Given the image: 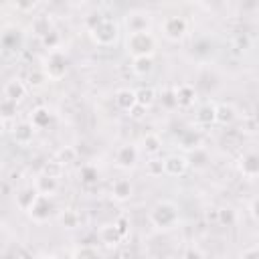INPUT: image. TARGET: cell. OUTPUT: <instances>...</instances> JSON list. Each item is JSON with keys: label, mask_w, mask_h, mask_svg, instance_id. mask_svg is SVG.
I'll use <instances>...</instances> for the list:
<instances>
[{"label": "cell", "mask_w": 259, "mask_h": 259, "mask_svg": "<svg viewBox=\"0 0 259 259\" xmlns=\"http://www.w3.org/2000/svg\"><path fill=\"white\" fill-rule=\"evenodd\" d=\"M30 28H32L40 38H42L45 34H49V32H51V22H49V18H47V16H34V18H32Z\"/></svg>", "instance_id": "27"}, {"label": "cell", "mask_w": 259, "mask_h": 259, "mask_svg": "<svg viewBox=\"0 0 259 259\" xmlns=\"http://www.w3.org/2000/svg\"><path fill=\"white\" fill-rule=\"evenodd\" d=\"M38 196H40V194L36 192V188H34L32 184H26V186H22V188H18V190H16L14 200H16V206H18L20 210L28 212V210L32 208V204L36 202V198H38Z\"/></svg>", "instance_id": "8"}, {"label": "cell", "mask_w": 259, "mask_h": 259, "mask_svg": "<svg viewBox=\"0 0 259 259\" xmlns=\"http://www.w3.org/2000/svg\"><path fill=\"white\" fill-rule=\"evenodd\" d=\"M59 221H61V225H63L65 229H77V227H79L81 217H79V212H77V210L67 208V210H63V212L59 214Z\"/></svg>", "instance_id": "23"}, {"label": "cell", "mask_w": 259, "mask_h": 259, "mask_svg": "<svg viewBox=\"0 0 259 259\" xmlns=\"http://www.w3.org/2000/svg\"><path fill=\"white\" fill-rule=\"evenodd\" d=\"M235 117H237V111H235V107H233V105L221 103L219 107H214V119H217L219 123H223V125L233 123V121H235Z\"/></svg>", "instance_id": "20"}, {"label": "cell", "mask_w": 259, "mask_h": 259, "mask_svg": "<svg viewBox=\"0 0 259 259\" xmlns=\"http://www.w3.org/2000/svg\"><path fill=\"white\" fill-rule=\"evenodd\" d=\"M14 111H16V103H12V101H8V99H2V101H0V117H2V119L14 115Z\"/></svg>", "instance_id": "33"}, {"label": "cell", "mask_w": 259, "mask_h": 259, "mask_svg": "<svg viewBox=\"0 0 259 259\" xmlns=\"http://www.w3.org/2000/svg\"><path fill=\"white\" fill-rule=\"evenodd\" d=\"M150 24H152V16L144 10H132L127 16H125V26L130 32H144V30H150Z\"/></svg>", "instance_id": "7"}, {"label": "cell", "mask_w": 259, "mask_h": 259, "mask_svg": "<svg viewBox=\"0 0 259 259\" xmlns=\"http://www.w3.org/2000/svg\"><path fill=\"white\" fill-rule=\"evenodd\" d=\"M113 103H115L117 109H121V111H132V109L138 105L136 91L130 89V87H121V89H117L115 95H113Z\"/></svg>", "instance_id": "13"}, {"label": "cell", "mask_w": 259, "mask_h": 259, "mask_svg": "<svg viewBox=\"0 0 259 259\" xmlns=\"http://www.w3.org/2000/svg\"><path fill=\"white\" fill-rule=\"evenodd\" d=\"M32 186L36 188V192H38L40 196L51 198V196L59 190V180H57V178H51V176H45V174H38Z\"/></svg>", "instance_id": "16"}, {"label": "cell", "mask_w": 259, "mask_h": 259, "mask_svg": "<svg viewBox=\"0 0 259 259\" xmlns=\"http://www.w3.org/2000/svg\"><path fill=\"white\" fill-rule=\"evenodd\" d=\"M51 121H53V113L49 111V107H36L32 111V115H30V123H32L34 130H42Z\"/></svg>", "instance_id": "19"}, {"label": "cell", "mask_w": 259, "mask_h": 259, "mask_svg": "<svg viewBox=\"0 0 259 259\" xmlns=\"http://www.w3.org/2000/svg\"><path fill=\"white\" fill-rule=\"evenodd\" d=\"M162 172H164V164H162V160L160 158H152V160H148L146 162V174L148 176H162Z\"/></svg>", "instance_id": "30"}, {"label": "cell", "mask_w": 259, "mask_h": 259, "mask_svg": "<svg viewBox=\"0 0 259 259\" xmlns=\"http://www.w3.org/2000/svg\"><path fill=\"white\" fill-rule=\"evenodd\" d=\"M45 81H49V79H47V75L42 73V69L30 71V75H28V85H30V87H40V85H45Z\"/></svg>", "instance_id": "31"}, {"label": "cell", "mask_w": 259, "mask_h": 259, "mask_svg": "<svg viewBox=\"0 0 259 259\" xmlns=\"http://www.w3.org/2000/svg\"><path fill=\"white\" fill-rule=\"evenodd\" d=\"M162 103H164L168 109L178 107V105H176V97H174V89H166V91L162 93Z\"/></svg>", "instance_id": "36"}, {"label": "cell", "mask_w": 259, "mask_h": 259, "mask_svg": "<svg viewBox=\"0 0 259 259\" xmlns=\"http://www.w3.org/2000/svg\"><path fill=\"white\" fill-rule=\"evenodd\" d=\"M51 212H53V202L47 196H38L36 202L32 204V208L28 210V217L34 223H47L49 217H51Z\"/></svg>", "instance_id": "11"}, {"label": "cell", "mask_w": 259, "mask_h": 259, "mask_svg": "<svg viewBox=\"0 0 259 259\" xmlns=\"http://www.w3.org/2000/svg\"><path fill=\"white\" fill-rule=\"evenodd\" d=\"M113 227H115V231L121 235V239L127 237V233H130V221H127V217H117V219L113 221Z\"/></svg>", "instance_id": "32"}, {"label": "cell", "mask_w": 259, "mask_h": 259, "mask_svg": "<svg viewBox=\"0 0 259 259\" xmlns=\"http://www.w3.org/2000/svg\"><path fill=\"white\" fill-rule=\"evenodd\" d=\"M12 136H14V142H16V144L26 146V144H30V142H32L34 127H32V123H30V121H22V123H18V125L14 127Z\"/></svg>", "instance_id": "18"}, {"label": "cell", "mask_w": 259, "mask_h": 259, "mask_svg": "<svg viewBox=\"0 0 259 259\" xmlns=\"http://www.w3.org/2000/svg\"><path fill=\"white\" fill-rule=\"evenodd\" d=\"M73 259H101V255H99L97 247H93V245H81V247L75 249Z\"/></svg>", "instance_id": "26"}, {"label": "cell", "mask_w": 259, "mask_h": 259, "mask_svg": "<svg viewBox=\"0 0 259 259\" xmlns=\"http://www.w3.org/2000/svg\"><path fill=\"white\" fill-rule=\"evenodd\" d=\"M239 170L247 180H255L259 174V158L255 152H245L239 160Z\"/></svg>", "instance_id": "10"}, {"label": "cell", "mask_w": 259, "mask_h": 259, "mask_svg": "<svg viewBox=\"0 0 259 259\" xmlns=\"http://www.w3.org/2000/svg\"><path fill=\"white\" fill-rule=\"evenodd\" d=\"M132 194H134V184H132L130 178H117L111 184V196H113V200L125 202V200L132 198Z\"/></svg>", "instance_id": "14"}, {"label": "cell", "mask_w": 259, "mask_h": 259, "mask_svg": "<svg viewBox=\"0 0 259 259\" xmlns=\"http://www.w3.org/2000/svg\"><path fill=\"white\" fill-rule=\"evenodd\" d=\"M42 42H45V47H49L51 51H55V49H57V45H59V34H57L55 30H51L49 34H45V36H42Z\"/></svg>", "instance_id": "35"}, {"label": "cell", "mask_w": 259, "mask_h": 259, "mask_svg": "<svg viewBox=\"0 0 259 259\" xmlns=\"http://www.w3.org/2000/svg\"><path fill=\"white\" fill-rule=\"evenodd\" d=\"M55 160H57L61 166H67V164H71V162L77 160V150H75L73 146H65V148H61V150L57 152Z\"/></svg>", "instance_id": "25"}, {"label": "cell", "mask_w": 259, "mask_h": 259, "mask_svg": "<svg viewBox=\"0 0 259 259\" xmlns=\"http://www.w3.org/2000/svg\"><path fill=\"white\" fill-rule=\"evenodd\" d=\"M125 49H127V53L134 59H138V57H152L154 51H156V36L150 30H144V32H127Z\"/></svg>", "instance_id": "2"}, {"label": "cell", "mask_w": 259, "mask_h": 259, "mask_svg": "<svg viewBox=\"0 0 259 259\" xmlns=\"http://www.w3.org/2000/svg\"><path fill=\"white\" fill-rule=\"evenodd\" d=\"M97 237H99V243H103L105 247H115V245H119V243L123 241L121 235L115 231L113 223H111V225H103V227L97 231Z\"/></svg>", "instance_id": "17"}, {"label": "cell", "mask_w": 259, "mask_h": 259, "mask_svg": "<svg viewBox=\"0 0 259 259\" xmlns=\"http://www.w3.org/2000/svg\"><path fill=\"white\" fill-rule=\"evenodd\" d=\"M217 217H219V221H221V223H229V225H231L235 214H233V210H231V208H221Z\"/></svg>", "instance_id": "38"}, {"label": "cell", "mask_w": 259, "mask_h": 259, "mask_svg": "<svg viewBox=\"0 0 259 259\" xmlns=\"http://www.w3.org/2000/svg\"><path fill=\"white\" fill-rule=\"evenodd\" d=\"M150 223L160 229V231H166V229H172L176 223H178V206L172 202V200H160L152 206L150 210Z\"/></svg>", "instance_id": "1"}, {"label": "cell", "mask_w": 259, "mask_h": 259, "mask_svg": "<svg viewBox=\"0 0 259 259\" xmlns=\"http://www.w3.org/2000/svg\"><path fill=\"white\" fill-rule=\"evenodd\" d=\"M79 176H81V182L83 184H95L99 180V172L93 164H83L81 170H79Z\"/></svg>", "instance_id": "24"}, {"label": "cell", "mask_w": 259, "mask_h": 259, "mask_svg": "<svg viewBox=\"0 0 259 259\" xmlns=\"http://www.w3.org/2000/svg\"><path fill=\"white\" fill-rule=\"evenodd\" d=\"M186 32H188V20L184 16H180V14L164 16V20H162V34L168 40H180Z\"/></svg>", "instance_id": "5"}, {"label": "cell", "mask_w": 259, "mask_h": 259, "mask_svg": "<svg viewBox=\"0 0 259 259\" xmlns=\"http://www.w3.org/2000/svg\"><path fill=\"white\" fill-rule=\"evenodd\" d=\"M138 158H140V150L134 144H123L115 150V166H119L123 170L134 168L138 164Z\"/></svg>", "instance_id": "6"}, {"label": "cell", "mask_w": 259, "mask_h": 259, "mask_svg": "<svg viewBox=\"0 0 259 259\" xmlns=\"http://www.w3.org/2000/svg\"><path fill=\"white\" fill-rule=\"evenodd\" d=\"M241 259H259V253H257V245H251V247L243 249V253H241Z\"/></svg>", "instance_id": "39"}, {"label": "cell", "mask_w": 259, "mask_h": 259, "mask_svg": "<svg viewBox=\"0 0 259 259\" xmlns=\"http://www.w3.org/2000/svg\"><path fill=\"white\" fill-rule=\"evenodd\" d=\"M184 259H204V253L198 247H188L184 253Z\"/></svg>", "instance_id": "37"}, {"label": "cell", "mask_w": 259, "mask_h": 259, "mask_svg": "<svg viewBox=\"0 0 259 259\" xmlns=\"http://www.w3.org/2000/svg\"><path fill=\"white\" fill-rule=\"evenodd\" d=\"M91 28V38L99 45V47H109L117 40V34H119V28L113 20L109 18H97L93 24H89Z\"/></svg>", "instance_id": "3"}, {"label": "cell", "mask_w": 259, "mask_h": 259, "mask_svg": "<svg viewBox=\"0 0 259 259\" xmlns=\"http://www.w3.org/2000/svg\"><path fill=\"white\" fill-rule=\"evenodd\" d=\"M69 69V59L63 51L55 49V51H49L47 59H45V65H42V73L47 75V79H53V81H59L61 77H65Z\"/></svg>", "instance_id": "4"}, {"label": "cell", "mask_w": 259, "mask_h": 259, "mask_svg": "<svg viewBox=\"0 0 259 259\" xmlns=\"http://www.w3.org/2000/svg\"><path fill=\"white\" fill-rule=\"evenodd\" d=\"M2 93H4V99L12 101V103H18V101H22L26 97V85H24L22 79L14 77V79H10V81L4 83Z\"/></svg>", "instance_id": "9"}, {"label": "cell", "mask_w": 259, "mask_h": 259, "mask_svg": "<svg viewBox=\"0 0 259 259\" xmlns=\"http://www.w3.org/2000/svg\"><path fill=\"white\" fill-rule=\"evenodd\" d=\"M202 123H208V121H214V107H210V105H206V107H202L200 111H198V115H196Z\"/></svg>", "instance_id": "34"}, {"label": "cell", "mask_w": 259, "mask_h": 259, "mask_svg": "<svg viewBox=\"0 0 259 259\" xmlns=\"http://www.w3.org/2000/svg\"><path fill=\"white\" fill-rule=\"evenodd\" d=\"M2 134H4V119L0 117V136H2Z\"/></svg>", "instance_id": "41"}, {"label": "cell", "mask_w": 259, "mask_h": 259, "mask_svg": "<svg viewBox=\"0 0 259 259\" xmlns=\"http://www.w3.org/2000/svg\"><path fill=\"white\" fill-rule=\"evenodd\" d=\"M174 97H176V105L178 107H190L196 101V89L188 83H182L180 87L174 89Z\"/></svg>", "instance_id": "15"}, {"label": "cell", "mask_w": 259, "mask_h": 259, "mask_svg": "<svg viewBox=\"0 0 259 259\" xmlns=\"http://www.w3.org/2000/svg\"><path fill=\"white\" fill-rule=\"evenodd\" d=\"M36 259H57L55 255H40V257H36Z\"/></svg>", "instance_id": "40"}, {"label": "cell", "mask_w": 259, "mask_h": 259, "mask_svg": "<svg viewBox=\"0 0 259 259\" xmlns=\"http://www.w3.org/2000/svg\"><path fill=\"white\" fill-rule=\"evenodd\" d=\"M142 150L146 152V154H150V156H156L160 150H162V140H160V136L158 134H146L144 138H142Z\"/></svg>", "instance_id": "21"}, {"label": "cell", "mask_w": 259, "mask_h": 259, "mask_svg": "<svg viewBox=\"0 0 259 259\" xmlns=\"http://www.w3.org/2000/svg\"><path fill=\"white\" fill-rule=\"evenodd\" d=\"M63 168H65V166H61L57 160H49V162L42 166L40 174H45V176H51V178H57V180H59V176L63 174Z\"/></svg>", "instance_id": "29"}, {"label": "cell", "mask_w": 259, "mask_h": 259, "mask_svg": "<svg viewBox=\"0 0 259 259\" xmlns=\"http://www.w3.org/2000/svg\"><path fill=\"white\" fill-rule=\"evenodd\" d=\"M162 164H164V174H168V176H182L186 172V168H188V158L172 154V156L164 158Z\"/></svg>", "instance_id": "12"}, {"label": "cell", "mask_w": 259, "mask_h": 259, "mask_svg": "<svg viewBox=\"0 0 259 259\" xmlns=\"http://www.w3.org/2000/svg\"><path fill=\"white\" fill-rule=\"evenodd\" d=\"M136 99H138V105L148 107V105L156 99V91H154L152 87H142V89L136 91Z\"/></svg>", "instance_id": "28"}, {"label": "cell", "mask_w": 259, "mask_h": 259, "mask_svg": "<svg viewBox=\"0 0 259 259\" xmlns=\"http://www.w3.org/2000/svg\"><path fill=\"white\" fill-rule=\"evenodd\" d=\"M152 69H154V61H152V57H138V59L132 61V71H134L136 75H140V77L148 75Z\"/></svg>", "instance_id": "22"}]
</instances>
